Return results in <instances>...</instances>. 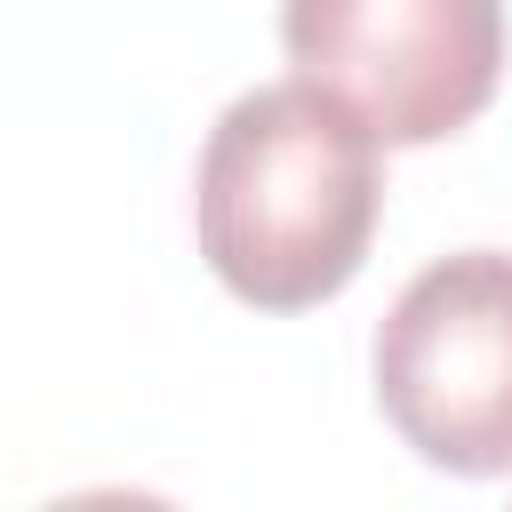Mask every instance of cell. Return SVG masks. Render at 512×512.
<instances>
[{
    "label": "cell",
    "instance_id": "6da1fadb",
    "mask_svg": "<svg viewBox=\"0 0 512 512\" xmlns=\"http://www.w3.org/2000/svg\"><path fill=\"white\" fill-rule=\"evenodd\" d=\"M384 136L328 88L272 80L216 112L200 144V256L256 312H312L368 264Z\"/></svg>",
    "mask_w": 512,
    "mask_h": 512
},
{
    "label": "cell",
    "instance_id": "7a4b0ae2",
    "mask_svg": "<svg viewBox=\"0 0 512 512\" xmlns=\"http://www.w3.org/2000/svg\"><path fill=\"white\" fill-rule=\"evenodd\" d=\"M384 424L456 480L512 472V256L456 248L424 264L376 328Z\"/></svg>",
    "mask_w": 512,
    "mask_h": 512
},
{
    "label": "cell",
    "instance_id": "3957f363",
    "mask_svg": "<svg viewBox=\"0 0 512 512\" xmlns=\"http://www.w3.org/2000/svg\"><path fill=\"white\" fill-rule=\"evenodd\" d=\"M280 40L384 144L472 128L504 80V0H280Z\"/></svg>",
    "mask_w": 512,
    "mask_h": 512
}]
</instances>
